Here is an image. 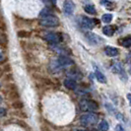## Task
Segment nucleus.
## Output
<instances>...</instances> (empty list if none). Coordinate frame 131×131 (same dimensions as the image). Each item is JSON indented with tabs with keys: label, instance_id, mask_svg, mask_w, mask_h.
I'll return each instance as SVG.
<instances>
[{
	"label": "nucleus",
	"instance_id": "7ed1b4c3",
	"mask_svg": "<svg viewBox=\"0 0 131 131\" xmlns=\"http://www.w3.org/2000/svg\"><path fill=\"white\" fill-rule=\"evenodd\" d=\"M80 107L82 111L93 112L94 111L98 110V104L91 100H82L80 102Z\"/></svg>",
	"mask_w": 131,
	"mask_h": 131
},
{
	"label": "nucleus",
	"instance_id": "423d86ee",
	"mask_svg": "<svg viewBox=\"0 0 131 131\" xmlns=\"http://www.w3.org/2000/svg\"><path fill=\"white\" fill-rule=\"evenodd\" d=\"M45 39L49 43L55 45V43H58L59 41L61 40V36L57 33H48L47 35H46Z\"/></svg>",
	"mask_w": 131,
	"mask_h": 131
},
{
	"label": "nucleus",
	"instance_id": "6e6552de",
	"mask_svg": "<svg viewBox=\"0 0 131 131\" xmlns=\"http://www.w3.org/2000/svg\"><path fill=\"white\" fill-rule=\"evenodd\" d=\"M86 37H87V39H88V40L91 42V43H93V45H99L101 41H104V39H102L100 37H98L96 34L94 33H87L86 34Z\"/></svg>",
	"mask_w": 131,
	"mask_h": 131
},
{
	"label": "nucleus",
	"instance_id": "9b49d317",
	"mask_svg": "<svg viewBox=\"0 0 131 131\" xmlns=\"http://www.w3.org/2000/svg\"><path fill=\"white\" fill-rule=\"evenodd\" d=\"M118 43L124 47H130L131 46V36H126L122 39H118Z\"/></svg>",
	"mask_w": 131,
	"mask_h": 131
},
{
	"label": "nucleus",
	"instance_id": "dca6fc26",
	"mask_svg": "<svg viewBox=\"0 0 131 131\" xmlns=\"http://www.w3.org/2000/svg\"><path fill=\"white\" fill-rule=\"evenodd\" d=\"M84 10L86 11V13L91 14V15H95V14L97 13L96 8H95V6H94L93 4H88V5H86V6L84 7Z\"/></svg>",
	"mask_w": 131,
	"mask_h": 131
},
{
	"label": "nucleus",
	"instance_id": "20e7f679",
	"mask_svg": "<svg viewBox=\"0 0 131 131\" xmlns=\"http://www.w3.org/2000/svg\"><path fill=\"white\" fill-rule=\"evenodd\" d=\"M79 24L80 26L84 29H88V30H92L94 27L96 26V22L95 20H92L88 17H84V16H81L79 18Z\"/></svg>",
	"mask_w": 131,
	"mask_h": 131
},
{
	"label": "nucleus",
	"instance_id": "2eb2a0df",
	"mask_svg": "<svg viewBox=\"0 0 131 131\" xmlns=\"http://www.w3.org/2000/svg\"><path fill=\"white\" fill-rule=\"evenodd\" d=\"M99 130L100 131H107L108 130V128H110V124H108V122L106 121V120H102L100 123H99Z\"/></svg>",
	"mask_w": 131,
	"mask_h": 131
},
{
	"label": "nucleus",
	"instance_id": "393cba45",
	"mask_svg": "<svg viewBox=\"0 0 131 131\" xmlns=\"http://www.w3.org/2000/svg\"><path fill=\"white\" fill-rule=\"evenodd\" d=\"M1 102H2V99H1V97H0V103H1Z\"/></svg>",
	"mask_w": 131,
	"mask_h": 131
},
{
	"label": "nucleus",
	"instance_id": "ddd939ff",
	"mask_svg": "<svg viewBox=\"0 0 131 131\" xmlns=\"http://www.w3.org/2000/svg\"><path fill=\"white\" fill-rule=\"evenodd\" d=\"M115 30H116V28L113 26H105L103 28V33L105 34V36H107V37H112L113 36V34L115 32Z\"/></svg>",
	"mask_w": 131,
	"mask_h": 131
},
{
	"label": "nucleus",
	"instance_id": "5701e85b",
	"mask_svg": "<svg viewBox=\"0 0 131 131\" xmlns=\"http://www.w3.org/2000/svg\"><path fill=\"white\" fill-rule=\"evenodd\" d=\"M51 2H52L53 4H55L56 3V0H51Z\"/></svg>",
	"mask_w": 131,
	"mask_h": 131
},
{
	"label": "nucleus",
	"instance_id": "a878e982",
	"mask_svg": "<svg viewBox=\"0 0 131 131\" xmlns=\"http://www.w3.org/2000/svg\"><path fill=\"white\" fill-rule=\"evenodd\" d=\"M77 131H85V130H77Z\"/></svg>",
	"mask_w": 131,
	"mask_h": 131
},
{
	"label": "nucleus",
	"instance_id": "4468645a",
	"mask_svg": "<svg viewBox=\"0 0 131 131\" xmlns=\"http://www.w3.org/2000/svg\"><path fill=\"white\" fill-rule=\"evenodd\" d=\"M64 86L68 90H75L77 87V84L72 79H66V80H64Z\"/></svg>",
	"mask_w": 131,
	"mask_h": 131
},
{
	"label": "nucleus",
	"instance_id": "aec40b11",
	"mask_svg": "<svg viewBox=\"0 0 131 131\" xmlns=\"http://www.w3.org/2000/svg\"><path fill=\"white\" fill-rule=\"evenodd\" d=\"M5 113H6V112H5V110H4V108H0V116L5 115Z\"/></svg>",
	"mask_w": 131,
	"mask_h": 131
},
{
	"label": "nucleus",
	"instance_id": "f8f14e48",
	"mask_svg": "<svg viewBox=\"0 0 131 131\" xmlns=\"http://www.w3.org/2000/svg\"><path fill=\"white\" fill-rule=\"evenodd\" d=\"M95 75H96V78L98 80L100 83H103V84H105L106 83V78H105V76L104 75V73L102 72V71H100L98 68L96 67V69H95Z\"/></svg>",
	"mask_w": 131,
	"mask_h": 131
},
{
	"label": "nucleus",
	"instance_id": "412c9836",
	"mask_svg": "<svg viewBox=\"0 0 131 131\" xmlns=\"http://www.w3.org/2000/svg\"><path fill=\"white\" fill-rule=\"evenodd\" d=\"M127 100H128V103L131 105V94H127Z\"/></svg>",
	"mask_w": 131,
	"mask_h": 131
},
{
	"label": "nucleus",
	"instance_id": "6ab92c4d",
	"mask_svg": "<svg viewBox=\"0 0 131 131\" xmlns=\"http://www.w3.org/2000/svg\"><path fill=\"white\" fill-rule=\"evenodd\" d=\"M114 130L115 131H125V129L120 124H117L116 126H115V129H114Z\"/></svg>",
	"mask_w": 131,
	"mask_h": 131
},
{
	"label": "nucleus",
	"instance_id": "f257e3e1",
	"mask_svg": "<svg viewBox=\"0 0 131 131\" xmlns=\"http://www.w3.org/2000/svg\"><path fill=\"white\" fill-rule=\"evenodd\" d=\"M99 116L98 114L94 113V112H88L83 114L81 117H80V122L81 124L84 125V126H89V125H94L98 122Z\"/></svg>",
	"mask_w": 131,
	"mask_h": 131
},
{
	"label": "nucleus",
	"instance_id": "f3484780",
	"mask_svg": "<svg viewBox=\"0 0 131 131\" xmlns=\"http://www.w3.org/2000/svg\"><path fill=\"white\" fill-rule=\"evenodd\" d=\"M102 21H103L104 23H105V24L111 23V22L112 21V14H105V15H103Z\"/></svg>",
	"mask_w": 131,
	"mask_h": 131
},
{
	"label": "nucleus",
	"instance_id": "0eeeda50",
	"mask_svg": "<svg viewBox=\"0 0 131 131\" xmlns=\"http://www.w3.org/2000/svg\"><path fill=\"white\" fill-rule=\"evenodd\" d=\"M48 68H49V71L52 73H57V72H59V71H61L62 69H64L62 66L60 65V63L58 62L57 59H52V60H50Z\"/></svg>",
	"mask_w": 131,
	"mask_h": 131
},
{
	"label": "nucleus",
	"instance_id": "f03ea898",
	"mask_svg": "<svg viewBox=\"0 0 131 131\" xmlns=\"http://www.w3.org/2000/svg\"><path fill=\"white\" fill-rule=\"evenodd\" d=\"M39 24L41 26L47 27V28H54L59 25V20L57 17H55L53 15H47L40 19Z\"/></svg>",
	"mask_w": 131,
	"mask_h": 131
},
{
	"label": "nucleus",
	"instance_id": "4be33fe9",
	"mask_svg": "<svg viewBox=\"0 0 131 131\" xmlns=\"http://www.w3.org/2000/svg\"><path fill=\"white\" fill-rule=\"evenodd\" d=\"M3 58V54H2V52H1V50H0V60Z\"/></svg>",
	"mask_w": 131,
	"mask_h": 131
},
{
	"label": "nucleus",
	"instance_id": "39448f33",
	"mask_svg": "<svg viewBox=\"0 0 131 131\" xmlns=\"http://www.w3.org/2000/svg\"><path fill=\"white\" fill-rule=\"evenodd\" d=\"M75 11V4L72 0H65L63 3V12L67 16L73 15Z\"/></svg>",
	"mask_w": 131,
	"mask_h": 131
},
{
	"label": "nucleus",
	"instance_id": "1a4fd4ad",
	"mask_svg": "<svg viewBox=\"0 0 131 131\" xmlns=\"http://www.w3.org/2000/svg\"><path fill=\"white\" fill-rule=\"evenodd\" d=\"M105 53L107 56H111V57H114L118 55V49L115 47H112V46H105Z\"/></svg>",
	"mask_w": 131,
	"mask_h": 131
},
{
	"label": "nucleus",
	"instance_id": "9d476101",
	"mask_svg": "<svg viewBox=\"0 0 131 131\" xmlns=\"http://www.w3.org/2000/svg\"><path fill=\"white\" fill-rule=\"evenodd\" d=\"M112 73H114V74H122V73H124V70H123V66L121 63H119V62H115L113 65L112 66Z\"/></svg>",
	"mask_w": 131,
	"mask_h": 131
},
{
	"label": "nucleus",
	"instance_id": "a211bd4d",
	"mask_svg": "<svg viewBox=\"0 0 131 131\" xmlns=\"http://www.w3.org/2000/svg\"><path fill=\"white\" fill-rule=\"evenodd\" d=\"M101 4L104 5L105 7H108V6H111V5H112V2H110L108 0H101Z\"/></svg>",
	"mask_w": 131,
	"mask_h": 131
},
{
	"label": "nucleus",
	"instance_id": "b1692460",
	"mask_svg": "<svg viewBox=\"0 0 131 131\" xmlns=\"http://www.w3.org/2000/svg\"><path fill=\"white\" fill-rule=\"evenodd\" d=\"M129 73H130V74H131V67H130V68H129Z\"/></svg>",
	"mask_w": 131,
	"mask_h": 131
}]
</instances>
